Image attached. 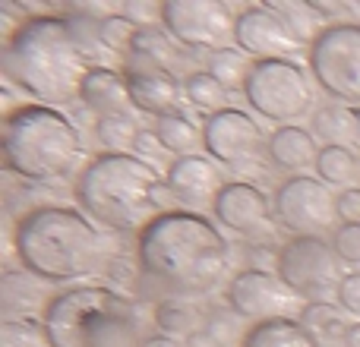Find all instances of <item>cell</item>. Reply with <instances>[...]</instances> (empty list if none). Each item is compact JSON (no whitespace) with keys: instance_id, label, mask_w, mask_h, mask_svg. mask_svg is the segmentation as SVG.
Segmentation results:
<instances>
[{"instance_id":"obj_17","label":"cell","mask_w":360,"mask_h":347,"mask_svg":"<svg viewBox=\"0 0 360 347\" xmlns=\"http://www.w3.org/2000/svg\"><path fill=\"white\" fill-rule=\"evenodd\" d=\"M165 183H168L171 196L177 202L199 205V202H215L218 190H221V174H218L215 162L205 155H186L174 158L165 171Z\"/></svg>"},{"instance_id":"obj_13","label":"cell","mask_w":360,"mask_h":347,"mask_svg":"<svg viewBox=\"0 0 360 347\" xmlns=\"http://www.w3.org/2000/svg\"><path fill=\"white\" fill-rule=\"evenodd\" d=\"M234 44L250 60H291V54L304 51V38L272 4L243 6L237 13Z\"/></svg>"},{"instance_id":"obj_21","label":"cell","mask_w":360,"mask_h":347,"mask_svg":"<svg viewBox=\"0 0 360 347\" xmlns=\"http://www.w3.org/2000/svg\"><path fill=\"white\" fill-rule=\"evenodd\" d=\"M313 136H319L326 145H351L360 136V114L351 105L332 101L313 114Z\"/></svg>"},{"instance_id":"obj_11","label":"cell","mask_w":360,"mask_h":347,"mask_svg":"<svg viewBox=\"0 0 360 347\" xmlns=\"http://www.w3.org/2000/svg\"><path fill=\"white\" fill-rule=\"evenodd\" d=\"M275 224L294 237H319V230L335 224V196L319 177H288L272 192Z\"/></svg>"},{"instance_id":"obj_15","label":"cell","mask_w":360,"mask_h":347,"mask_svg":"<svg viewBox=\"0 0 360 347\" xmlns=\"http://www.w3.org/2000/svg\"><path fill=\"white\" fill-rule=\"evenodd\" d=\"M262 126L240 107H224V111L205 117L202 124V149L212 162L221 164H243L259 152Z\"/></svg>"},{"instance_id":"obj_19","label":"cell","mask_w":360,"mask_h":347,"mask_svg":"<svg viewBox=\"0 0 360 347\" xmlns=\"http://www.w3.org/2000/svg\"><path fill=\"white\" fill-rule=\"evenodd\" d=\"M266 152H269V162L281 171H291V174H304L307 168H316V155H319V145L313 130H304V126H278L272 136L266 139Z\"/></svg>"},{"instance_id":"obj_8","label":"cell","mask_w":360,"mask_h":347,"mask_svg":"<svg viewBox=\"0 0 360 347\" xmlns=\"http://www.w3.org/2000/svg\"><path fill=\"white\" fill-rule=\"evenodd\" d=\"M310 76L342 105L360 107V22H329L307 51Z\"/></svg>"},{"instance_id":"obj_34","label":"cell","mask_w":360,"mask_h":347,"mask_svg":"<svg viewBox=\"0 0 360 347\" xmlns=\"http://www.w3.org/2000/svg\"><path fill=\"white\" fill-rule=\"evenodd\" d=\"M335 303L342 306V313L354 316L360 322V272H348L338 284V294H335Z\"/></svg>"},{"instance_id":"obj_1","label":"cell","mask_w":360,"mask_h":347,"mask_svg":"<svg viewBox=\"0 0 360 347\" xmlns=\"http://www.w3.org/2000/svg\"><path fill=\"white\" fill-rule=\"evenodd\" d=\"M136 262L158 287L177 297H199L228 275L231 243L199 211L168 209L139 230Z\"/></svg>"},{"instance_id":"obj_20","label":"cell","mask_w":360,"mask_h":347,"mask_svg":"<svg viewBox=\"0 0 360 347\" xmlns=\"http://www.w3.org/2000/svg\"><path fill=\"white\" fill-rule=\"evenodd\" d=\"M240 347H319V341L304 329L300 319H272L250 325L240 338Z\"/></svg>"},{"instance_id":"obj_4","label":"cell","mask_w":360,"mask_h":347,"mask_svg":"<svg viewBox=\"0 0 360 347\" xmlns=\"http://www.w3.org/2000/svg\"><path fill=\"white\" fill-rule=\"evenodd\" d=\"M79 211L92 224L108 230H143L168 211V183L158 177L155 164L139 155H114L101 152L79 171L73 186Z\"/></svg>"},{"instance_id":"obj_29","label":"cell","mask_w":360,"mask_h":347,"mask_svg":"<svg viewBox=\"0 0 360 347\" xmlns=\"http://www.w3.org/2000/svg\"><path fill=\"white\" fill-rule=\"evenodd\" d=\"M171 54H174V38L168 35L165 25H139L130 51H127V57H139V60H149L155 67H168Z\"/></svg>"},{"instance_id":"obj_22","label":"cell","mask_w":360,"mask_h":347,"mask_svg":"<svg viewBox=\"0 0 360 347\" xmlns=\"http://www.w3.org/2000/svg\"><path fill=\"white\" fill-rule=\"evenodd\" d=\"M152 319H155V325L162 329V335H171V338H180V341H186L190 335H196L199 329H202L205 316L199 306L186 303L184 297H165L155 303V310H152Z\"/></svg>"},{"instance_id":"obj_27","label":"cell","mask_w":360,"mask_h":347,"mask_svg":"<svg viewBox=\"0 0 360 347\" xmlns=\"http://www.w3.org/2000/svg\"><path fill=\"white\" fill-rule=\"evenodd\" d=\"M184 95L196 111H202L205 117L224 111L228 107V89L209 73V70H196L184 79Z\"/></svg>"},{"instance_id":"obj_32","label":"cell","mask_w":360,"mask_h":347,"mask_svg":"<svg viewBox=\"0 0 360 347\" xmlns=\"http://www.w3.org/2000/svg\"><path fill=\"white\" fill-rule=\"evenodd\" d=\"M136 29L139 22H133L127 13H111V16L101 19V41H105L108 51H130Z\"/></svg>"},{"instance_id":"obj_7","label":"cell","mask_w":360,"mask_h":347,"mask_svg":"<svg viewBox=\"0 0 360 347\" xmlns=\"http://www.w3.org/2000/svg\"><path fill=\"white\" fill-rule=\"evenodd\" d=\"M243 98L259 117L291 126L316 101L310 70L294 60H253L243 82Z\"/></svg>"},{"instance_id":"obj_31","label":"cell","mask_w":360,"mask_h":347,"mask_svg":"<svg viewBox=\"0 0 360 347\" xmlns=\"http://www.w3.org/2000/svg\"><path fill=\"white\" fill-rule=\"evenodd\" d=\"M0 347H51L44 325L32 316H10L0 325Z\"/></svg>"},{"instance_id":"obj_37","label":"cell","mask_w":360,"mask_h":347,"mask_svg":"<svg viewBox=\"0 0 360 347\" xmlns=\"http://www.w3.org/2000/svg\"><path fill=\"white\" fill-rule=\"evenodd\" d=\"M345 347H360V322H351L345 332Z\"/></svg>"},{"instance_id":"obj_10","label":"cell","mask_w":360,"mask_h":347,"mask_svg":"<svg viewBox=\"0 0 360 347\" xmlns=\"http://www.w3.org/2000/svg\"><path fill=\"white\" fill-rule=\"evenodd\" d=\"M162 25L184 48L215 54V51L231 48L237 16L221 0H165Z\"/></svg>"},{"instance_id":"obj_9","label":"cell","mask_w":360,"mask_h":347,"mask_svg":"<svg viewBox=\"0 0 360 347\" xmlns=\"http://www.w3.org/2000/svg\"><path fill=\"white\" fill-rule=\"evenodd\" d=\"M275 275L304 303H329L338 294L345 272L335 247L323 237H291L275 253Z\"/></svg>"},{"instance_id":"obj_2","label":"cell","mask_w":360,"mask_h":347,"mask_svg":"<svg viewBox=\"0 0 360 347\" xmlns=\"http://www.w3.org/2000/svg\"><path fill=\"white\" fill-rule=\"evenodd\" d=\"M13 247L22 272L44 284H79L108 268L111 243L82 215L67 205H35L13 228Z\"/></svg>"},{"instance_id":"obj_33","label":"cell","mask_w":360,"mask_h":347,"mask_svg":"<svg viewBox=\"0 0 360 347\" xmlns=\"http://www.w3.org/2000/svg\"><path fill=\"white\" fill-rule=\"evenodd\" d=\"M332 247L345 266H360V224H342L332 230Z\"/></svg>"},{"instance_id":"obj_26","label":"cell","mask_w":360,"mask_h":347,"mask_svg":"<svg viewBox=\"0 0 360 347\" xmlns=\"http://www.w3.org/2000/svg\"><path fill=\"white\" fill-rule=\"evenodd\" d=\"M316 177L326 186H345L360 177V158L351 145H323L316 155Z\"/></svg>"},{"instance_id":"obj_28","label":"cell","mask_w":360,"mask_h":347,"mask_svg":"<svg viewBox=\"0 0 360 347\" xmlns=\"http://www.w3.org/2000/svg\"><path fill=\"white\" fill-rule=\"evenodd\" d=\"M51 297H44V281L35 278L29 272H6L4 275V310L6 313H16L22 310H32V306L44 303L48 306Z\"/></svg>"},{"instance_id":"obj_12","label":"cell","mask_w":360,"mask_h":347,"mask_svg":"<svg viewBox=\"0 0 360 347\" xmlns=\"http://www.w3.org/2000/svg\"><path fill=\"white\" fill-rule=\"evenodd\" d=\"M224 303L237 319H247L253 325L272 319H294L291 313L304 306L297 294L266 268H240L224 287Z\"/></svg>"},{"instance_id":"obj_6","label":"cell","mask_w":360,"mask_h":347,"mask_svg":"<svg viewBox=\"0 0 360 347\" xmlns=\"http://www.w3.org/2000/svg\"><path fill=\"white\" fill-rule=\"evenodd\" d=\"M0 152L6 171L22 177L25 183L41 186L73 177L86 155L73 120L48 105L13 107L4 120Z\"/></svg>"},{"instance_id":"obj_3","label":"cell","mask_w":360,"mask_h":347,"mask_svg":"<svg viewBox=\"0 0 360 347\" xmlns=\"http://www.w3.org/2000/svg\"><path fill=\"white\" fill-rule=\"evenodd\" d=\"M4 73L35 101L54 107L79 98L89 60L67 16L38 13L22 16L4 44Z\"/></svg>"},{"instance_id":"obj_24","label":"cell","mask_w":360,"mask_h":347,"mask_svg":"<svg viewBox=\"0 0 360 347\" xmlns=\"http://www.w3.org/2000/svg\"><path fill=\"white\" fill-rule=\"evenodd\" d=\"M300 322L310 329V335L319 341V347H345V332L348 322L342 319V306L332 303H304Z\"/></svg>"},{"instance_id":"obj_36","label":"cell","mask_w":360,"mask_h":347,"mask_svg":"<svg viewBox=\"0 0 360 347\" xmlns=\"http://www.w3.org/2000/svg\"><path fill=\"white\" fill-rule=\"evenodd\" d=\"M143 347H186L180 338H171V335H149L143 341Z\"/></svg>"},{"instance_id":"obj_14","label":"cell","mask_w":360,"mask_h":347,"mask_svg":"<svg viewBox=\"0 0 360 347\" xmlns=\"http://www.w3.org/2000/svg\"><path fill=\"white\" fill-rule=\"evenodd\" d=\"M212 215L221 228L234 230V234L247 237H266L275 224L272 199L259 190V186L247 183V180H231L218 190L215 202H212Z\"/></svg>"},{"instance_id":"obj_25","label":"cell","mask_w":360,"mask_h":347,"mask_svg":"<svg viewBox=\"0 0 360 347\" xmlns=\"http://www.w3.org/2000/svg\"><path fill=\"white\" fill-rule=\"evenodd\" d=\"M139 124L130 117V114H108V117L95 120V139L105 152H114V155H133L139 143Z\"/></svg>"},{"instance_id":"obj_35","label":"cell","mask_w":360,"mask_h":347,"mask_svg":"<svg viewBox=\"0 0 360 347\" xmlns=\"http://www.w3.org/2000/svg\"><path fill=\"white\" fill-rule=\"evenodd\" d=\"M335 215L342 224H360V186H348L335 196Z\"/></svg>"},{"instance_id":"obj_23","label":"cell","mask_w":360,"mask_h":347,"mask_svg":"<svg viewBox=\"0 0 360 347\" xmlns=\"http://www.w3.org/2000/svg\"><path fill=\"white\" fill-rule=\"evenodd\" d=\"M152 133H155L158 145H162L165 152H174L177 158L196 155V149H202V130L180 111L168 114V117H158Z\"/></svg>"},{"instance_id":"obj_30","label":"cell","mask_w":360,"mask_h":347,"mask_svg":"<svg viewBox=\"0 0 360 347\" xmlns=\"http://www.w3.org/2000/svg\"><path fill=\"white\" fill-rule=\"evenodd\" d=\"M250 67H253V60H250L240 48H224V51H215V54L209 57V73L215 76V79L221 82L228 92L243 89Z\"/></svg>"},{"instance_id":"obj_5","label":"cell","mask_w":360,"mask_h":347,"mask_svg":"<svg viewBox=\"0 0 360 347\" xmlns=\"http://www.w3.org/2000/svg\"><path fill=\"white\" fill-rule=\"evenodd\" d=\"M51 347H143V310L108 284H76L51 294L41 310Z\"/></svg>"},{"instance_id":"obj_18","label":"cell","mask_w":360,"mask_h":347,"mask_svg":"<svg viewBox=\"0 0 360 347\" xmlns=\"http://www.w3.org/2000/svg\"><path fill=\"white\" fill-rule=\"evenodd\" d=\"M79 101L98 117H108V114H127V105H130V95H127V82L124 73L111 67H89L86 79L79 86Z\"/></svg>"},{"instance_id":"obj_16","label":"cell","mask_w":360,"mask_h":347,"mask_svg":"<svg viewBox=\"0 0 360 347\" xmlns=\"http://www.w3.org/2000/svg\"><path fill=\"white\" fill-rule=\"evenodd\" d=\"M124 82H127L130 105L143 114H152L155 120L177 114L180 98H186L184 82L168 67H155V63L139 60V57H127Z\"/></svg>"}]
</instances>
